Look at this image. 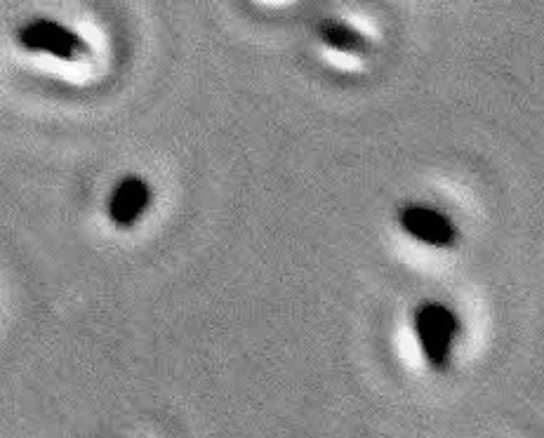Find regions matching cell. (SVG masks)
<instances>
[{
  "label": "cell",
  "instance_id": "7a4b0ae2",
  "mask_svg": "<svg viewBox=\"0 0 544 438\" xmlns=\"http://www.w3.org/2000/svg\"><path fill=\"white\" fill-rule=\"evenodd\" d=\"M398 227L415 243L434 250H448L457 243V227L446 212L431 205L413 203L398 210Z\"/></svg>",
  "mask_w": 544,
  "mask_h": 438
},
{
  "label": "cell",
  "instance_id": "5b68a950",
  "mask_svg": "<svg viewBox=\"0 0 544 438\" xmlns=\"http://www.w3.org/2000/svg\"><path fill=\"white\" fill-rule=\"evenodd\" d=\"M318 41H321L328 50L340 52V55H366L370 43L361 31L347 22H337V19H325L318 26Z\"/></svg>",
  "mask_w": 544,
  "mask_h": 438
},
{
  "label": "cell",
  "instance_id": "277c9868",
  "mask_svg": "<svg viewBox=\"0 0 544 438\" xmlns=\"http://www.w3.org/2000/svg\"><path fill=\"white\" fill-rule=\"evenodd\" d=\"M151 203V189L144 179L125 177L109 201V217L118 227H132Z\"/></svg>",
  "mask_w": 544,
  "mask_h": 438
},
{
  "label": "cell",
  "instance_id": "6da1fadb",
  "mask_svg": "<svg viewBox=\"0 0 544 438\" xmlns=\"http://www.w3.org/2000/svg\"><path fill=\"white\" fill-rule=\"evenodd\" d=\"M460 335L462 325L453 309L436 300L417 304V309L413 311V337L422 361L431 370L448 368Z\"/></svg>",
  "mask_w": 544,
  "mask_h": 438
},
{
  "label": "cell",
  "instance_id": "3957f363",
  "mask_svg": "<svg viewBox=\"0 0 544 438\" xmlns=\"http://www.w3.org/2000/svg\"><path fill=\"white\" fill-rule=\"evenodd\" d=\"M19 43L31 52H48L59 59H74L81 52L83 43L74 31L66 26L50 22V19H36L19 31Z\"/></svg>",
  "mask_w": 544,
  "mask_h": 438
}]
</instances>
